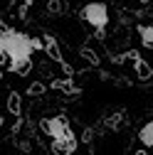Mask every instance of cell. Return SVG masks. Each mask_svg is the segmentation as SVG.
<instances>
[{
	"mask_svg": "<svg viewBox=\"0 0 153 155\" xmlns=\"http://www.w3.org/2000/svg\"><path fill=\"white\" fill-rule=\"evenodd\" d=\"M40 126H42V133H47L49 138H62V135L72 133L67 116H52V118H42Z\"/></svg>",
	"mask_w": 153,
	"mask_h": 155,
	"instance_id": "cell-3",
	"label": "cell"
},
{
	"mask_svg": "<svg viewBox=\"0 0 153 155\" xmlns=\"http://www.w3.org/2000/svg\"><path fill=\"white\" fill-rule=\"evenodd\" d=\"M30 3H35V0H25V5H30Z\"/></svg>",
	"mask_w": 153,
	"mask_h": 155,
	"instance_id": "cell-14",
	"label": "cell"
},
{
	"mask_svg": "<svg viewBox=\"0 0 153 155\" xmlns=\"http://www.w3.org/2000/svg\"><path fill=\"white\" fill-rule=\"evenodd\" d=\"M42 91H45V84H32V86H30V94H32V96H35V94H42Z\"/></svg>",
	"mask_w": 153,
	"mask_h": 155,
	"instance_id": "cell-12",
	"label": "cell"
},
{
	"mask_svg": "<svg viewBox=\"0 0 153 155\" xmlns=\"http://www.w3.org/2000/svg\"><path fill=\"white\" fill-rule=\"evenodd\" d=\"M141 3H148V0H141Z\"/></svg>",
	"mask_w": 153,
	"mask_h": 155,
	"instance_id": "cell-16",
	"label": "cell"
},
{
	"mask_svg": "<svg viewBox=\"0 0 153 155\" xmlns=\"http://www.w3.org/2000/svg\"><path fill=\"white\" fill-rule=\"evenodd\" d=\"M138 37L143 47H153V22L151 25H141L138 27Z\"/></svg>",
	"mask_w": 153,
	"mask_h": 155,
	"instance_id": "cell-8",
	"label": "cell"
},
{
	"mask_svg": "<svg viewBox=\"0 0 153 155\" xmlns=\"http://www.w3.org/2000/svg\"><path fill=\"white\" fill-rule=\"evenodd\" d=\"M0 49L8 54V64H10L12 74L27 76L32 69L30 54L35 49H42V40H35V37H27V35L15 32V30H5L0 35Z\"/></svg>",
	"mask_w": 153,
	"mask_h": 155,
	"instance_id": "cell-1",
	"label": "cell"
},
{
	"mask_svg": "<svg viewBox=\"0 0 153 155\" xmlns=\"http://www.w3.org/2000/svg\"><path fill=\"white\" fill-rule=\"evenodd\" d=\"M52 15H57V12H64V0H49V8H47Z\"/></svg>",
	"mask_w": 153,
	"mask_h": 155,
	"instance_id": "cell-11",
	"label": "cell"
},
{
	"mask_svg": "<svg viewBox=\"0 0 153 155\" xmlns=\"http://www.w3.org/2000/svg\"><path fill=\"white\" fill-rule=\"evenodd\" d=\"M49 150H52V155H72L76 150V135L67 133V135H62V138H52Z\"/></svg>",
	"mask_w": 153,
	"mask_h": 155,
	"instance_id": "cell-4",
	"label": "cell"
},
{
	"mask_svg": "<svg viewBox=\"0 0 153 155\" xmlns=\"http://www.w3.org/2000/svg\"><path fill=\"white\" fill-rule=\"evenodd\" d=\"M0 128H3V118H0Z\"/></svg>",
	"mask_w": 153,
	"mask_h": 155,
	"instance_id": "cell-15",
	"label": "cell"
},
{
	"mask_svg": "<svg viewBox=\"0 0 153 155\" xmlns=\"http://www.w3.org/2000/svg\"><path fill=\"white\" fill-rule=\"evenodd\" d=\"M8 108H10V113H20V94L17 91H10V96H8Z\"/></svg>",
	"mask_w": 153,
	"mask_h": 155,
	"instance_id": "cell-10",
	"label": "cell"
},
{
	"mask_svg": "<svg viewBox=\"0 0 153 155\" xmlns=\"http://www.w3.org/2000/svg\"><path fill=\"white\" fill-rule=\"evenodd\" d=\"M138 143H141L143 148H153V121H148V123L141 126V130H138Z\"/></svg>",
	"mask_w": 153,
	"mask_h": 155,
	"instance_id": "cell-7",
	"label": "cell"
},
{
	"mask_svg": "<svg viewBox=\"0 0 153 155\" xmlns=\"http://www.w3.org/2000/svg\"><path fill=\"white\" fill-rule=\"evenodd\" d=\"M79 57H84V59H87L91 67H99V54L94 52L91 47H82V49H79Z\"/></svg>",
	"mask_w": 153,
	"mask_h": 155,
	"instance_id": "cell-9",
	"label": "cell"
},
{
	"mask_svg": "<svg viewBox=\"0 0 153 155\" xmlns=\"http://www.w3.org/2000/svg\"><path fill=\"white\" fill-rule=\"evenodd\" d=\"M82 20L89 22L94 30H97V37H104L106 25H109V8H106V3H87L82 8Z\"/></svg>",
	"mask_w": 153,
	"mask_h": 155,
	"instance_id": "cell-2",
	"label": "cell"
},
{
	"mask_svg": "<svg viewBox=\"0 0 153 155\" xmlns=\"http://www.w3.org/2000/svg\"><path fill=\"white\" fill-rule=\"evenodd\" d=\"M52 89L62 91V94H67V96H74V94H79V91H82V86H76L72 76H67V79H57V81L52 84Z\"/></svg>",
	"mask_w": 153,
	"mask_h": 155,
	"instance_id": "cell-6",
	"label": "cell"
},
{
	"mask_svg": "<svg viewBox=\"0 0 153 155\" xmlns=\"http://www.w3.org/2000/svg\"><path fill=\"white\" fill-rule=\"evenodd\" d=\"M104 126L109 128V130H121L124 126H126V111H114V113H109L106 118H104Z\"/></svg>",
	"mask_w": 153,
	"mask_h": 155,
	"instance_id": "cell-5",
	"label": "cell"
},
{
	"mask_svg": "<svg viewBox=\"0 0 153 155\" xmlns=\"http://www.w3.org/2000/svg\"><path fill=\"white\" fill-rule=\"evenodd\" d=\"M131 155H148V150H146V148H141V150H136V153H131Z\"/></svg>",
	"mask_w": 153,
	"mask_h": 155,
	"instance_id": "cell-13",
	"label": "cell"
}]
</instances>
